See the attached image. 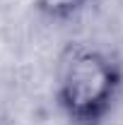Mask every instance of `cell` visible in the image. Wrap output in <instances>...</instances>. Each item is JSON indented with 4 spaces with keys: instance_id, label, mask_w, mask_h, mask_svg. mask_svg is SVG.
<instances>
[{
    "instance_id": "cell-1",
    "label": "cell",
    "mask_w": 123,
    "mask_h": 125,
    "mask_svg": "<svg viewBox=\"0 0 123 125\" xmlns=\"http://www.w3.org/2000/svg\"><path fill=\"white\" fill-rule=\"evenodd\" d=\"M123 92V67L99 48H70L61 60L56 104L70 125H104Z\"/></svg>"
},
{
    "instance_id": "cell-2",
    "label": "cell",
    "mask_w": 123,
    "mask_h": 125,
    "mask_svg": "<svg viewBox=\"0 0 123 125\" xmlns=\"http://www.w3.org/2000/svg\"><path fill=\"white\" fill-rule=\"evenodd\" d=\"M92 2L94 0H34L36 10L48 19H73Z\"/></svg>"
}]
</instances>
